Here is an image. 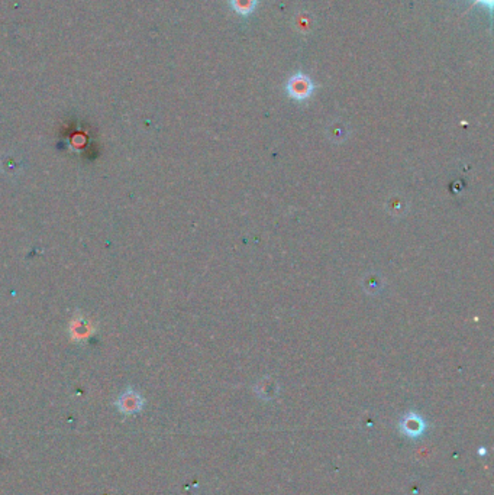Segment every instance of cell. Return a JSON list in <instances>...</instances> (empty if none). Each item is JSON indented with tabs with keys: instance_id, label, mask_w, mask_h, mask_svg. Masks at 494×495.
<instances>
[{
	"instance_id": "5",
	"label": "cell",
	"mask_w": 494,
	"mask_h": 495,
	"mask_svg": "<svg viewBox=\"0 0 494 495\" xmlns=\"http://www.w3.org/2000/svg\"><path fill=\"white\" fill-rule=\"evenodd\" d=\"M475 3H480L483 6H486L488 10L493 9V0H474Z\"/></svg>"
},
{
	"instance_id": "2",
	"label": "cell",
	"mask_w": 494,
	"mask_h": 495,
	"mask_svg": "<svg viewBox=\"0 0 494 495\" xmlns=\"http://www.w3.org/2000/svg\"><path fill=\"white\" fill-rule=\"evenodd\" d=\"M293 28L296 32L302 33V35H309V33L315 28L313 15L311 12H306V10L299 12L293 19Z\"/></svg>"
},
{
	"instance_id": "3",
	"label": "cell",
	"mask_w": 494,
	"mask_h": 495,
	"mask_svg": "<svg viewBox=\"0 0 494 495\" xmlns=\"http://www.w3.org/2000/svg\"><path fill=\"white\" fill-rule=\"evenodd\" d=\"M117 405H119V408H121V412H124L126 414H132V413L140 412L142 401L138 394H135V392H132V391H128L121 397V400H119Z\"/></svg>"
},
{
	"instance_id": "4",
	"label": "cell",
	"mask_w": 494,
	"mask_h": 495,
	"mask_svg": "<svg viewBox=\"0 0 494 495\" xmlns=\"http://www.w3.org/2000/svg\"><path fill=\"white\" fill-rule=\"evenodd\" d=\"M229 5L238 15L248 16L257 9L258 0H229Z\"/></svg>"
},
{
	"instance_id": "1",
	"label": "cell",
	"mask_w": 494,
	"mask_h": 495,
	"mask_svg": "<svg viewBox=\"0 0 494 495\" xmlns=\"http://www.w3.org/2000/svg\"><path fill=\"white\" fill-rule=\"evenodd\" d=\"M286 92L296 101L308 100L315 92V83L309 76L299 72L288 78L286 84Z\"/></svg>"
}]
</instances>
